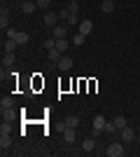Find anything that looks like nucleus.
<instances>
[{
    "label": "nucleus",
    "mask_w": 140,
    "mask_h": 157,
    "mask_svg": "<svg viewBox=\"0 0 140 157\" xmlns=\"http://www.w3.org/2000/svg\"><path fill=\"white\" fill-rule=\"evenodd\" d=\"M119 134H121V141H124V143H131V141H133L135 138V131L131 129V127H124V129H119Z\"/></svg>",
    "instance_id": "obj_7"
},
{
    "label": "nucleus",
    "mask_w": 140,
    "mask_h": 157,
    "mask_svg": "<svg viewBox=\"0 0 140 157\" xmlns=\"http://www.w3.org/2000/svg\"><path fill=\"white\" fill-rule=\"evenodd\" d=\"M68 33H70V28L68 26H54L52 28V38H56V40H61V38H68Z\"/></svg>",
    "instance_id": "obj_6"
},
{
    "label": "nucleus",
    "mask_w": 140,
    "mask_h": 157,
    "mask_svg": "<svg viewBox=\"0 0 140 157\" xmlns=\"http://www.w3.org/2000/svg\"><path fill=\"white\" fill-rule=\"evenodd\" d=\"M105 124H107V120L103 117V115H96V117H93V129L105 131Z\"/></svg>",
    "instance_id": "obj_13"
},
{
    "label": "nucleus",
    "mask_w": 140,
    "mask_h": 157,
    "mask_svg": "<svg viewBox=\"0 0 140 157\" xmlns=\"http://www.w3.org/2000/svg\"><path fill=\"white\" fill-rule=\"evenodd\" d=\"M93 31V24L89 19H84V21H80V31L77 33H82V35H89V33Z\"/></svg>",
    "instance_id": "obj_12"
},
{
    "label": "nucleus",
    "mask_w": 140,
    "mask_h": 157,
    "mask_svg": "<svg viewBox=\"0 0 140 157\" xmlns=\"http://www.w3.org/2000/svg\"><path fill=\"white\" fill-rule=\"evenodd\" d=\"M2 108H14L12 96H2V101H0V110H2Z\"/></svg>",
    "instance_id": "obj_21"
},
{
    "label": "nucleus",
    "mask_w": 140,
    "mask_h": 157,
    "mask_svg": "<svg viewBox=\"0 0 140 157\" xmlns=\"http://www.w3.org/2000/svg\"><path fill=\"white\" fill-rule=\"evenodd\" d=\"M16 42H19V45H28V33H19V35H16Z\"/></svg>",
    "instance_id": "obj_24"
},
{
    "label": "nucleus",
    "mask_w": 140,
    "mask_h": 157,
    "mask_svg": "<svg viewBox=\"0 0 140 157\" xmlns=\"http://www.w3.org/2000/svg\"><path fill=\"white\" fill-rule=\"evenodd\" d=\"M66 127H73V129H77V127H80V117H77V115H70V117L66 120Z\"/></svg>",
    "instance_id": "obj_20"
},
{
    "label": "nucleus",
    "mask_w": 140,
    "mask_h": 157,
    "mask_svg": "<svg viewBox=\"0 0 140 157\" xmlns=\"http://www.w3.org/2000/svg\"><path fill=\"white\" fill-rule=\"evenodd\" d=\"M42 21H45V26L54 28V26H59V14H56V12H45Z\"/></svg>",
    "instance_id": "obj_3"
},
{
    "label": "nucleus",
    "mask_w": 140,
    "mask_h": 157,
    "mask_svg": "<svg viewBox=\"0 0 140 157\" xmlns=\"http://www.w3.org/2000/svg\"><path fill=\"white\" fill-rule=\"evenodd\" d=\"M68 10H70V14H77V2L70 0V2H68Z\"/></svg>",
    "instance_id": "obj_28"
},
{
    "label": "nucleus",
    "mask_w": 140,
    "mask_h": 157,
    "mask_svg": "<svg viewBox=\"0 0 140 157\" xmlns=\"http://www.w3.org/2000/svg\"><path fill=\"white\" fill-rule=\"evenodd\" d=\"M9 145H12V134H0V150L7 152Z\"/></svg>",
    "instance_id": "obj_9"
},
{
    "label": "nucleus",
    "mask_w": 140,
    "mask_h": 157,
    "mask_svg": "<svg viewBox=\"0 0 140 157\" xmlns=\"http://www.w3.org/2000/svg\"><path fill=\"white\" fill-rule=\"evenodd\" d=\"M16 40H9V38H5V42H2V52H14L16 49Z\"/></svg>",
    "instance_id": "obj_17"
},
{
    "label": "nucleus",
    "mask_w": 140,
    "mask_h": 157,
    "mask_svg": "<svg viewBox=\"0 0 140 157\" xmlns=\"http://www.w3.org/2000/svg\"><path fill=\"white\" fill-rule=\"evenodd\" d=\"M0 134H12V124H9V122H2V124H0Z\"/></svg>",
    "instance_id": "obj_25"
},
{
    "label": "nucleus",
    "mask_w": 140,
    "mask_h": 157,
    "mask_svg": "<svg viewBox=\"0 0 140 157\" xmlns=\"http://www.w3.org/2000/svg\"><path fill=\"white\" fill-rule=\"evenodd\" d=\"M70 42H73L75 47H82L84 42H87V35H82V33H77V35H75V38L70 40Z\"/></svg>",
    "instance_id": "obj_18"
},
{
    "label": "nucleus",
    "mask_w": 140,
    "mask_h": 157,
    "mask_svg": "<svg viewBox=\"0 0 140 157\" xmlns=\"http://www.w3.org/2000/svg\"><path fill=\"white\" fill-rule=\"evenodd\" d=\"M105 131H107V134H114V131H119V129H117V124H114V122H107V124H105Z\"/></svg>",
    "instance_id": "obj_27"
},
{
    "label": "nucleus",
    "mask_w": 140,
    "mask_h": 157,
    "mask_svg": "<svg viewBox=\"0 0 140 157\" xmlns=\"http://www.w3.org/2000/svg\"><path fill=\"white\" fill-rule=\"evenodd\" d=\"M112 122H114V124H117V129H124V127L128 124V122H126V117H121V115H117V117H114Z\"/></svg>",
    "instance_id": "obj_22"
},
{
    "label": "nucleus",
    "mask_w": 140,
    "mask_h": 157,
    "mask_svg": "<svg viewBox=\"0 0 140 157\" xmlns=\"http://www.w3.org/2000/svg\"><path fill=\"white\" fill-rule=\"evenodd\" d=\"M16 35H19V31H14V28H7L5 31V38H9V40H16Z\"/></svg>",
    "instance_id": "obj_26"
},
{
    "label": "nucleus",
    "mask_w": 140,
    "mask_h": 157,
    "mask_svg": "<svg viewBox=\"0 0 140 157\" xmlns=\"http://www.w3.org/2000/svg\"><path fill=\"white\" fill-rule=\"evenodd\" d=\"M35 10H38V2H33V0H23L21 2V12L23 14H33Z\"/></svg>",
    "instance_id": "obj_10"
},
{
    "label": "nucleus",
    "mask_w": 140,
    "mask_h": 157,
    "mask_svg": "<svg viewBox=\"0 0 140 157\" xmlns=\"http://www.w3.org/2000/svg\"><path fill=\"white\" fill-rule=\"evenodd\" d=\"M93 150H96V138L93 136L84 138V141H82V152H84V155H91Z\"/></svg>",
    "instance_id": "obj_4"
},
{
    "label": "nucleus",
    "mask_w": 140,
    "mask_h": 157,
    "mask_svg": "<svg viewBox=\"0 0 140 157\" xmlns=\"http://www.w3.org/2000/svg\"><path fill=\"white\" fill-rule=\"evenodd\" d=\"M59 71H63V73H68V71H73V66H75V61L70 59V56H66V54H63V56H61L59 59Z\"/></svg>",
    "instance_id": "obj_2"
},
{
    "label": "nucleus",
    "mask_w": 140,
    "mask_h": 157,
    "mask_svg": "<svg viewBox=\"0 0 140 157\" xmlns=\"http://www.w3.org/2000/svg\"><path fill=\"white\" fill-rule=\"evenodd\" d=\"M73 45V42H70V40H66V38H61V40H56V49H59L61 54H66L68 52V47Z\"/></svg>",
    "instance_id": "obj_15"
},
{
    "label": "nucleus",
    "mask_w": 140,
    "mask_h": 157,
    "mask_svg": "<svg viewBox=\"0 0 140 157\" xmlns=\"http://www.w3.org/2000/svg\"><path fill=\"white\" fill-rule=\"evenodd\" d=\"M16 63V54L14 52H2V68H9V66Z\"/></svg>",
    "instance_id": "obj_8"
},
{
    "label": "nucleus",
    "mask_w": 140,
    "mask_h": 157,
    "mask_svg": "<svg viewBox=\"0 0 140 157\" xmlns=\"http://www.w3.org/2000/svg\"><path fill=\"white\" fill-rule=\"evenodd\" d=\"M0 28H2V31L9 28V7H5V5L0 10Z\"/></svg>",
    "instance_id": "obj_5"
},
{
    "label": "nucleus",
    "mask_w": 140,
    "mask_h": 157,
    "mask_svg": "<svg viewBox=\"0 0 140 157\" xmlns=\"http://www.w3.org/2000/svg\"><path fill=\"white\" fill-rule=\"evenodd\" d=\"M77 21H80V19H77V14H73V17H70V19H68V26H75V24H77Z\"/></svg>",
    "instance_id": "obj_30"
},
{
    "label": "nucleus",
    "mask_w": 140,
    "mask_h": 157,
    "mask_svg": "<svg viewBox=\"0 0 140 157\" xmlns=\"http://www.w3.org/2000/svg\"><path fill=\"white\" fill-rule=\"evenodd\" d=\"M75 138H77L75 129L73 127H66V129H63V141H66V143H75Z\"/></svg>",
    "instance_id": "obj_11"
},
{
    "label": "nucleus",
    "mask_w": 140,
    "mask_h": 157,
    "mask_svg": "<svg viewBox=\"0 0 140 157\" xmlns=\"http://www.w3.org/2000/svg\"><path fill=\"white\" fill-rule=\"evenodd\" d=\"M100 12L103 14L114 12V0H103V2H100Z\"/></svg>",
    "instance_id": "obj_14"
},
{
    "label": "nucleus",
    "mask_w": 140,
    "mask_h": 157,
    "mask_svg": "<svg viewBox=\"0 0 140 157\" xmlns=\"http://www.w3.org/2000/svg\"><path fill=\"white\" fill-rule=\"evenodd\" d=\"M2 122H12L14 117H16V113H14V108H2Z\"/></svg>",
    "instance_id": "obj_16"
},
{
    "label": "nucleus",
    "mask_w": 140,
    "mask_h": 157,
    "mask_svg": "<svg viewBox=\"0 0 140 157\" xmlns=\"http://www.w3.org/2000/svg\"><path fill=\"white\" fill-rule=\"evenodd\" d=\"M61 56H63V54L59 52V49H56V47H54V49H49V61H52V63H59V59Z\"/></svg>",
    "instance_id": "obj_19"
},
{
    "label": "nucleus",
    "mask_w": 140,
    "mask_h": 157,
    "mask_svg": "<svg viewBox=\"0 0 140 157\" xmlns=\"http://www.w3.org/2000/svg\"><path fill=\"white\" fill-rule=\"evenodd\" d=\"M105 155L107 157H121V155H124V145H121V143H110V145H107V150H105Z\"/></svg>",
    "instance_id": "obj_1"
},
{
    "label": "nucleus",
    "mask_w": 140,
    "mask_h": 157,
    "mask_svg": "<svg viewBox=\"0 0 140 157\" xmlns=\"http://www.w3.org/2000/svg\"><path fill=\"white\" fill-rule=\"evenodd\" d=\"M56 14H59V19H70V17H73V14H70V10H68V7H66V10H59V12H56Z\"/></svg>",
    "instance_id": "obj_23"
},
{
    "label": "nucleus",
    "mask_w": 140,
    "mask_h": 157,
    "mask_svg": "<svg viewBox=\"0 0 140 157\" xmlns=\"http://www.w3.org/2000/svg\"><path fill=\"white\" fill-rule=\"evenodd\" d=\"M49 5H52V0H38V7H40V10H47Z\"/></svg>",
    "instance_id": "obj_29"
}]
</instances>
